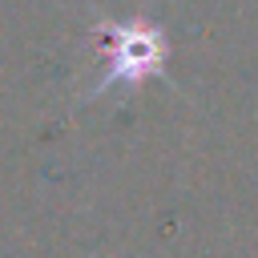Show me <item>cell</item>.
Instances as JSON below:
<instances>
[{"label": "cell", "mask_w": 258, "mask_h": 258, "mask_svg": "<svg viewBox=\"0 0 258 258\" xmlns=\"http://www.w3.org/2000/svg\"><path fill=\"white\" fill-rule=\"evenodd\" d=\"M101 32L109 36V73L89 89V97L105 93L117 81H141V77H157L165 64V36L145 24V20H129V24H101Z\"/></svg>", "instance_id": "cell-1"}]
</instances>
